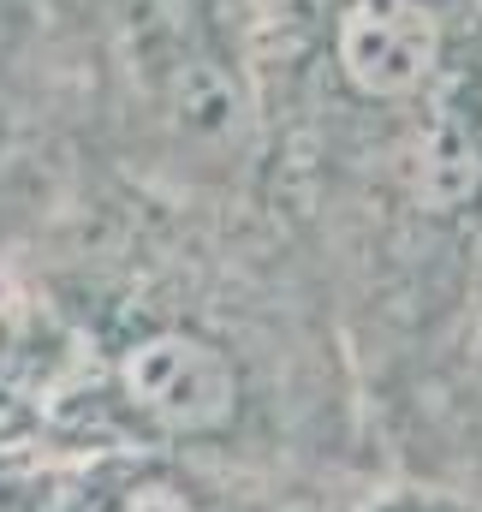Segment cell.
I'll return each mask as SVG.
<instances>
[{"label": "cell", "mask_w": 482, "mask_h": 512, "mask_svg": "<svg viewBox=\"0 0 482 512\" xmlns=\"http://www.w3.org/2000/svg\"><path fill=\"white\" fill-rule=\"evenodd\" d=\"M18 268L72 334V459L155 453L298 495L387 477L334 298L268 203L90 173Z\"/></svg>", "instance_id": "1"}, {"label": "cell", "mask_w": 482, "mask_h": 512, "mask_svg": "<svg viewBox=\"0 0 482 512\" xmlns=\"http://www.w3.org/2000/svg\"><path fill=\"white\" fill-rule=\"evenodd\" d=\"M250 42L262 203L381 411L482 298V0H250Z\"/></svg>", "instance_id": "2"}, {"label": "cell", "mask_w": 482, "mask_h": 512, "mask_svg": "<svg viewBox=\"0 0 482 512\" xmlns=\"http://www.w3.org/2000/svg\"><path fill=\"white\" fill-rule=\"evenodd\" d=\"M90 179V72L48 0H0V268Z\"/></svg>", "instance_id": "3"}, {"label": "cell", "mask_w": 482, "mask_h": 512, "mask_svg": "<svg viewBox=\"0 0 482 512\" xmlns=\"http://www.w3.org/2000/svg\"><path fill=\"white\" fill-rule=\"evenodd\" d=\"M375 435L393 477L441 483L482 507V298L453 346L375 411Z\"/></svg>", "instance_id": "4"}, {"label": "cell", "mask_w": 482, "mask_h": 512, "mask_svg": "<svg viewBox=\"0 0 482 512\" xmlns=\"http://www.w3.org/2000/svg\"><path fill=\"white\" fill-rule=\"evenodd\" d=\"M48 6H54V18L66 24V36L78 42V54H84V72H90V54H96V42H102V36L120 24L137 0H48Z\"/></svg>", "instance_id": "5"}]
</instances>
